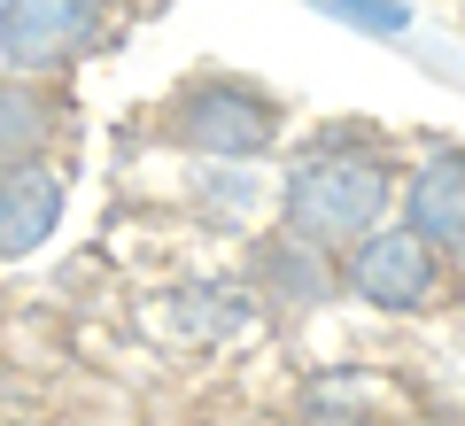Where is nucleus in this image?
I'll list each match as a JSON object with an SVG mask.
<instances>
[{
  "mask_svg": "<svg viewBox=\"0 0 465 426\" xmlns=\"http://www.w3.org/2000/svg\"><path fill=\"white\" fill-rule=\"evenodd\" d=\"M155 318H163V333L179 349H225V342H241L264 311H256L249 279H179V287H163Z\"/></svg>",
  "mask_w": 465,
  "mask_h": 426,
  "instance_id": "9",
  "label": "nucleus"
},
{
  "mask_svg": "<svg viewBox=\"0 0 465 426\" xmlns=\"http://www.w3.org/2000/svg\"><path fill=\"white\" fill-rule=\"evenodd\" d=\"M148 140L186 163H272L295 140V109L249 70H186L148 109Z\"/></svg>",
  "mask_w": 465,
  "mask_h": 426,
  "instance_id": "2",
  "label": "nucleus"
},
{
  "mask_svg": "<svg viewBox=\"0 0 465 426\" xmlns=\"http://www.w3.org/2000/svg\"><path fill=\"white\" fill-rule=\"evenodd\" d=\"M116 32V0H0V70L70 78Z\"/></svg>",
  "mask_w": 465,
  "mask_h": 426,
  "instance_id": "4",
  "label": "nucleus"
},
{
  "mask_svg": "<svg viewBox=\"0 0 465 426\" xmlns=\"http://www.w3.org/2000/svg\"><path fill=\"white\" fill-rule=\"evenodd\" d=\"M70 217V163H16L0 171V263H24Z\"/></svg>",
  "mask_w": 465,
  "mask_h": 426,
  "instance_id": "8",
  "label": "nucleus"
},
{
  "mask_svg": "<svg viewBox=\"0 0 465 426\" xmlns=\"http://www.w3.org/2000/svg\"><path fill=\"white\" fill-rule=\"evenodd\" d=\"M396 225L419 233L427 248H442L450 263H465V140H411L396 186Z\"/></svg>",
  "mask_w": 465,
  "mask_h": 426,
  "instance_id": "6",
  "label": "nucleus"
},
{
  "mask_svg": "<svg viewBox=\"0 0 465 426\" xmlns=\"http://www.w3.org/2000/svg\"><path fill=\"white\" fill-rule=\"evenodd\" d=\"M241 279H249L256 311L280 318V326L318 318L326 302H341V256H326V248L295 241V233H280V225L249 233V263H241Z\"/></svg>",
  "mask_w": 465,
  "mask_h": 426,
  "instance_id": "5",
  "label": "nucleus"
},
{
  "mask_svg": "<svg viewBox=\"0 0 465 426\" xmlns=\"http://www.w3.org/2000/svg\"><path fill=\"white\" fill-rule=\"evenodd\" d=\"M295 411L302 426H388L396 419V380L365 372V364H326V372L302 380Z\"/></svg>",
  "mask_w": 465,
  "mask_h": 426,
  "instance_id": "10",
  "label": "nucleus"
},
{
  "mask_svg": "<svg viewBox=\"0 0 465 426\" xmlns=\"http://www.w3.org/2000/svg\"><path fill=\"white\" fill-rule=\"evenodd\" d=\"M450 287H458V263L442 248H427L419 233H403L396 217L341 256V295L381 318H427L450 302Z\"/></svg>",
  "mask_w": 465,
  "mask_h": 426,
  "instance_id": "3",
  "label": "nucleus"
},
{
  "mask_svg": "<svg viewBox=\"0 0 465 426\" xmlns=\"http://www.w3.org/2000/svg\"><path fill=\"white\" fill-rule=\"evenodd\" d=\"M70 140H78L70 78H16V70H0V171L63 163Z\"/></svg>",
  "mask_w": 465,
  "mask_h": 426,
  "instance_id": "7",
  "label": "nucleus"
},
{
  "mask_svg": "<svg viewBox=\"0 0 465 426\" xmlns=\"http://www.w3.org/2000/svg\"><path fill=\"white\" fill-rule=\"evenodd\" d=\"M403 140L365 116H333L311 124L302 140L280 148V179H272V225L295 241L349 256V248L381 233L396 217V186H403Z\"/></svg>",
  "mask_w": 465,
  "mask_h": 426,
  "instance_id": "1",
  "label": "nucleus"
}]
</instances>
